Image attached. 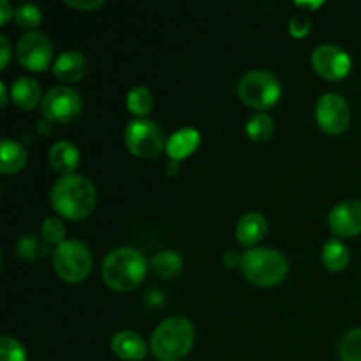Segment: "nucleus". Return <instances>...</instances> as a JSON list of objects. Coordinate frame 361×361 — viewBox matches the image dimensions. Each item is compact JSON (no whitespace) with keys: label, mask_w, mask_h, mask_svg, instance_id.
I'll list each match as a JSON object with an SVG mask.
<instances>
[{"label":"nucleus","mask_w":361,"mask_h":361,"mask_svg":"<svg viewBox=\"0 0 361 361\" xmlns=\"http://www.w3.org/2000/svg\"><path fill=\"white\" fill-rule=\"evenodd\" d=\"M97 194L87 176L66 175L51 189V204L62 217L81 221L94 212Z\"/></svg>","instance_id":"f257e3e1"},{"label":"nucleus","mask_w":361,"mask_h":361,"mask_svg":"<svg viewBox=\"0 0 361 361\" xmlns=\"http://www.w3.org/2000/svg\"><path fill=\"white\" fill-rule=\"evenodd\" d=\"M148 270L143 254L130 247L111 250L102 263V279L115 291H133L145 279Z\"/></svg>","instance_id":"f03ea898"},{"label":"nucleus","mask_w":361,"mask_h":361,"mask_svg":"<svg viewBox=\"0 0 361 361\" xmlns=\"http://www.w3.org/2000/svg\"><path fill=\"white\" fill-rule=\"evenodd\" d=\"M194 344V326L185 317H169L152 334L150 351L159 361H178L187 356Z\"/></svg>","instance_id":"7ed1b4c3"},{"label":"nucleus","mask_w":361,"mask_h":361,"mask_svg":"<svg viewBox=\"0 0 361 361\" xmlns=\"http://www.w3.org/2000/svg\"><path fill=\"white\" fill-rule=\"evenodd\" d=\"M240 268L249 284L257 288H274L286 279L289 263L279 250L250 249L242 256Z\"/></svg>","instance_id":"20e7f679"},{"label":"nucleus","mask_w":361,"mask_h":361,"mask_svg":"<svg viewBox=\"0 0 361 361\" xmlns=\"http://www.w3.org/2000/svg\"><path fill=\"white\" fill-rule=\"evenodd\" d=\"M53 267L56 275L69 284L85 281L92 270L90 249L80 240H66L53 252Z\"/></svg>","instance_id":"39448f33"},{"label":"nucleus","mask_w":361,"mask_h":361,"mask_svg":"<svg viewBox=\"0 0 361 361\" xmlns=\"http://www.w3.org/2000/svg\"><path fill=\"white\" fill-rule=\"evenodd\" d=\"M238 95L247 106L256 109H268L277 104L282 88L277 78L263 69L249 71L238 81Z\"/></svg>","instance_id":"423d86ee"},{"label":"nucleus","mask_w":361,"mask_h":361,"mask_svg":"<svg viewBox=\"0 0 361 361\" xmlns=\"http://www.w3.org/2000/svg\"><path fill=\"white\" fill-rule=\"evenodd\" d=\"M126 145L136 157L154 159L164 150V133L159 123L147 118H136L127 126Z\"/></svg>","instance_id":"0eeeda50"},{"label":"nucleus","mask_w":361,"mask_h":361,"mask_svg":"<svg viewBox=\"0 0 361 361\" xmlns=\"http://www.w3.org/2000/svg\"><path fill=\"white\" fill-rule=\"evenodd\" d=\"M18 62L32 73H42L53 59V46L41 32H27L16 46Z\"/></svg>","instance_id":"6e6552de"},{"label":"nucleus","mask_w":361,"mask_h":361,"mask_svg":"<svg viewBox=\"0 0 361 361\" xmlns=\"http://www.w3.org/2000/svg\"><path fill=\"white\" fill-rule=\"evenodd\" d=\"M81 95L74 88L55 87L42 99V115L51 122H71L81 113Z\"/></svg>","instance_id":"1a4fd4ad"},{"label":"nucleus","mask_w":361,"mask_h":361,"mask_svg":"<svg viewBox=\"0 0 361 361\" xmlns=\"http://www.w3.org/2000/svg\"><path fill=\"white\" fill-rule=\"evenodd\" d=\"M316 120L326 134H342L351 122V109L348 101L338 94H324L317 101Z\"/></svg>","instance_id":"9d476101"},{"label":"nucleus","mask_w":361,"mask_h":361,"mask_svg":"<svg viewBox=\"0 0 361 361\" xmlns=\"http://www.w3.org/2000/svg\"><path fill=\"white\" fill-rule=\"evenodd\" d=\"M314 71L324 80H342L351 71V59L342 48L335 44H323L314 49L310 56Z\"/></svg>","instance_id":"9b49d317"},{"label":"nucleus","mask_w":361,"mask_h":361,"mask_svg":"<svg viewBox=\"0 0 361 361\" xmlns=\"http://www.w3.org/2000/svg\"><path fill=\"white\" fill-rule=\"evenodd\" d=\"M330 229L338 238H351L361 233V203L344 201L330 212Z\"/></svg>","instance_id":"f8f14e48"},{"label":"nucleus","mask_w":361,"mask_h":361,"mask_svg":"<svg viewBox=\"0 0 361 361\" xmlns=\"http://www.w3.org/2000/svg\"><path fill=\"white\" fill-rule=\"evenodd\" d=\"M268 231V222L259 212H249L236 224V240L240 245L252 247L264 238Z\"/></svg>","instance_id":"ddd939ff"},{"label":"nucleus","mask_w":361,"mask_h":361,"mask_svg":"<svg viewBox=\"0 0 361 361\" xmlns=\"http://www.w3.org/2000/svg\"><path fill=\"white\" fill-rule=\"evenodd\" d=\"M111 349L118 358L127 361H140L147 356V344L136 331H118L111 338Z\"/></svg>","instance_id":"4468645a"},{"label":"nucleus","mask_w":361,"mask_h":361,"mask_svg":"<svg viewBox=\"0 0 361 361\" xmlns=\"http://www.w3.org/2000/svg\"><path fill=\"white\" fill-rule=\"evenodd\" d=\"M87 59L80 51H63L53 63V74L60 81L73 83V81L81 80L87 73Z\"/></svg>","instance_id":"2eb2a0df"},{"label":"nucleus","mask_w":361,"mask_h":361,"mask_svg":"<svg viewBox=\"0 0 361 361\" xmlns=\"http://www.w3.org/2000/svg\"><path fill=\"white\" fill-rule=\"evenodd\" d=\"M80 162V152L69 141H59L49 150V164L55 171L63 173V175H73Z\"/></svg>","instance_id":"dca6fc26"},{"label":"nucleus","mask_w":361,"mask_h":361,"mask_svg":"<svg viewBox=\"0 0 361 361\" xmlns=\"http://www.w3.org/2000/svg\"><path fill=\"white\" fill-rule=\"evenodd\" d=\"M200 140L201 136L197 130L182 129L169 137L168 145H166V150H168V155L173 161H182V159L189 157L196 150L197 145H200Z\"/></svg>","instance_id":"f3484780"},{"label":"nucleus","mask_w":361,"mask_h":361,"mask_svg":"<svg viewBox=\"0 0 361 361\" xmlns=\"http://www.w3.org/2000/svg\"><path fill=\"white\" fill-rule=\"evenodd\" d=\"M11 94H13V101L27 111L34 109L41 102V87L37 81L28 76L18 78L11 87Z\"/></svg>","instance_id":"a211bd4d"},{"label":"nucleus","mask_w":361,"mask_h":361,"mask_svg":"<svg viewBox=\"0 0 361 361\" xmlns=\"http://www.w3.org/2000/svg\"><path fill=\"white\" fill-rule=\"evenodd\" d=\"M0 171L4 175H14L27 164V150L20 143L13 140H2V152H0Z\"/></svg>","instance_id":"6ab92c4d"},{"label":"nucleus","mask_w":361,"mask_h":361,"mask_svg":"<svg viewBox=\"0 0 361 361\" xmlns=\"http://www.w3.org/2000/svg\"><path fill=\"white\" fill-rule=\"evenodd\" d=\"M321 259H323L324 267L330 271H342L349 264V249L338 240H330L324 243L323 252H321Z\"/></svg>","instance_id":"aec40b11"},{"label":"nucleus","mask_w":361,"mask_h":361,"mask_svg":"<svg viewBox=\"0 0 361 361\" xmlns=\"http://www.w3.org/2000/svg\"><path fill=\"white\" fill-rule=\"evenodd\" d=\"M247 134L256 143H264L274 134V120L267 113H254L247 122Z\"/></svg>","instance_id":"412c9836"},{"label":"nucleus","mask_w":361,"mask_h":361,"mask_svg":"<svg viewBox=\"0 0 361 361\" xmlns=\"http://www.w3.org/2000/svg\"><path fill=\"white\" fill-rule=\"evenodd\" d=\"M127 108L133 115H148L154 108V95L147 87H134L127 95Z\"/></svg>","instance_id":"4be33fe9"},{"label":"nucleus","mask_w":361,"mask_h":361,"mask_svg":"<svg viewBox=\"0 0 361 361\" xmlns=\"http://www.w3.org/2000/svg\"><path fill=\"white\" fill-rule=\"evenodd\" d=\"M48 243L34 235L23 236V238H20V242L16 243L18 256L25 261H35L39 259V257H44L46 254H48Z\"/></svg>","instance_id":"5701e85b"},{"label":"nucleus","mask_w":361,"mask_h":361,"mask_svg":"<svg viewBox=\"0 0 361 361\" xmlns=\"http://www.w3.org/2000/svg\"><path fill=\"white\" fill-rule=\"evenodd\" d=\"M182 257L178 256L173 250H164V252H159L157 256L152 259V267H154L155 274H159L161 277H175L180 270H182Z\"/></svg>","instance_id":"b1692460"},{"label":"nucleus","mask_w":361,"mask_h":361,"mask_svg":"<svg viewBox=\"0 0 361 361\" xmlns=\"http://www.w3.org/2000/svg\"><path fill=\"white\" fill-rule=\"evenodd\" d=\"M341 361H361V328L348 331L338 344Z\"/></svg>","instance_id":"393cba45"},{"label":"nucleus","mask_w":361,"mask_h":361,"mask_svg":"<svg viewBox=\"0 0 361 361\" xmlns=\"http://www.w3.org/2000/svg\"><path fill=\"white\" fill-rule=\"evenodd\" d=\"M14 20H16L18 27L23 28V30H34L41 25L42 11L34 4H21L14 11Z\"/></svg>","instance_id":"a878e982"},{"label":"nucleus","mask_w":361,"mask_h":361,"mask_svg":"<svg viewBox=\"0 0 361 361\" xmlns=\"http://www.w3.org/2000/svg\"><path fill=\"white\" fill-rule=\"evenodd\" d=\"M41 233H42V240H44L46 243H56V245H60V243L66 242V226H63L62 221H59V219H46L44 222H42L41 226Z\"/></svg>","instance_id":"bb28decb"},{"label":"nucleus","mask_w":361,"mask_h":361,"mask_svg":"<svg viewBox=\"0 0 361 361\" xmlns=\"http://www.w3.org/2000/svg\"><path fill=\"white\" fill-rule=\"evenodd\" d=\"M0 361H27V351L13 337H2L0 341Z\"/></svg>","instance_id":"cd10ccee"},{"label":"nucleus","mask_w":361,"mask_h":361,"mask_svg":"<svg viewBox=\"0 0 361 361\" xmlns=\"http://www.w3.org/2000/svg\"><path fill=\"white\" fill-rule=\"evenodd\" d=\"M310 27H312V21L305 13L295 14L289 21V32H291L293 37H303V35L309 34Z\"/></svg>","instance_id":"c85d7f7f"},{"label":"nucleus","mask_w":361,"mask_h":361,"mask_svg":"<svg viewBox=\"0 0 361 361\" xmlns=\"http://www.w3.org/2000/svg\"><path fill=\"white\" fill-rule=\"evenodd\" d=\"M66 4L69 7H74V9L92 11V9H99L101 6H104V0H90V2H81V0H67Z\"/></svg>","instance_id":"c756f323"},{"label":"nucleus","mask_w":361,"mask_h":361,"mask_svg":"<svg viewBox=\"0 0 361 361\" xmlns=\"http://www.w3.org/2000/svg\"><path fill=\"white\" fill-rule=\"evenodd\" d=\"M0 48H2V56H0V67L6 69L7 63H9L11 59V44H9V39L6 35H0Z\"/></svg>","instance_id":"7c9ffc66"},{"label":"nucleus","mask_w":361,"mask_h":361,"mask_svg":"<svg viewBox=\"0 0 361 361\" xmlns=\"http://www.w3.org/2000/svg\"><path fill=\"white\" fill-rule=\"evenodd\" d=\"M13 16H14V11L13 7H11V4L7 2V0H2V2H0V23L6 25Z\"/></svg>","instance_id":"2f4dec72"},{"label":"nucleus","mask_w":361,"mask_h":361,"mask_svg":"<svg viewBox=\"0 0 361 361\" xmlns=\"http://www.w3.org/2000/svg\"><path fill=\"white\" fill-rule=\"evenodd\" d=\"M298 7H305V9H317V7L323 6V2H295Z\"/></svg>","instance_id":"473e14b6"},{"label":"nucleus","mask_w":361,"mask_h":361,"mask_svg":"<svg viewBox=\"0 0 361 361\" xmlns=\"http://www.w3.org/2000/svg\"><path fill=\"white\" fill-rule=\"evenodd\" d=\"M0 94H2V101H0V104L6 106L7 104V88H6V83H0Z\"/></svg>","instance_id":"72a5a7b5"}]
</instances>
